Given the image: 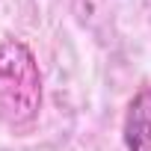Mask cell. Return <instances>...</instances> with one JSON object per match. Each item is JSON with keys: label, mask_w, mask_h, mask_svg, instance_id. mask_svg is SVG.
Masks as SVG:
<instances>
[{"label": "cell", "mask_w": 151, "mask_h": 151, "mask_svg": "<svg viewBox=\"0 0 151 151\" xmlns=\"http://www.w3.org/2000/svg\"><path fill=\"white\" fill-rule=\"evenodd\" d=\"M42 110V71L33 50L6 39L0 45V122L12 130H24Z\"/></svg>", "instance_id": "1"}, {"label": "cell", "mask_w": 151, "mask_h": 151, "mask_svg": "<svg viewBox=\"0 0 151 151\" xmlns=\"http://www.w3.org/2000/svg\"><path fill=\"white\" fill-rule=\"evenodd\" d=\"M124 145L127 151H151V86L142 89L127 107Z\"/></svg>", "instance_id": "2"}]
</instances>
